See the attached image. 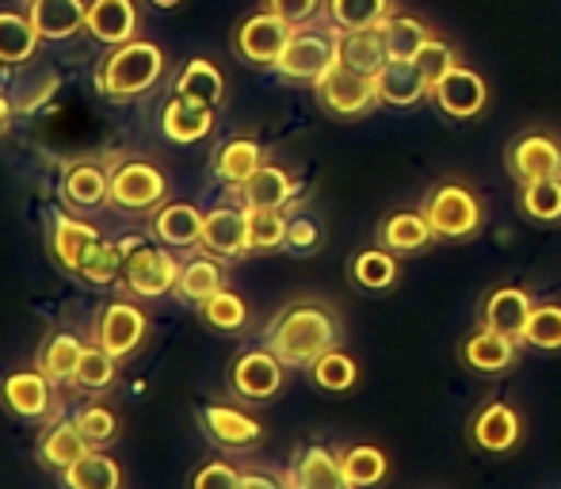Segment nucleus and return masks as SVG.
I'll return each mask as SVG.
<instances>
[{
	"label": "nucleus",
	"mask_w": 561,
	"mask_h": 489,
	"mask_svg": "<svg viewBox=\"0 0 561 489\" xmlns=\"http://www.w3.org/2000/svg\"><path fill=\"white\" fill-rule=\"evenodd\" d=\"M340 318L321 298H295L264 326L260 344L275 352L287 367H310L318 356L340 344Z\"/></svg>",
	"instance_id": "nucleus-1"
},
{
	"label": "nucleus",
	"mask_w": 561,
	"mask_h": 489,
	"mask_svg": "<svg viewBox=\"0 0 561 489\" xmlns=\"http://www.w3.org/2000/svg\"><path fill=\"white\" fill-rule=\"evenodd\" d=\"M164 69H169V54L153 38H130L123 46H107V54L96 61V73L92 84L104 100L112 104H130L141 100L164 81Z\"/></svg>",
	"instance_id": "nucleus-2"
},
{
	"label": "nucleus",
	"mask_w": 561,
	"mask_h": 489,
	"mask_svg": "<svg viewBox=\"0 0 561 489\" xmlns=\"http://www.w3.org/2000/svg\"><path fill=\"white\" fill-rule=\"evenodd\" d=\"M123 241V295L138 298V303H157V298L176 295V280H180V264L184 260L176 257L164 244H153L141 234H126Z\"/></svg>",
	"instance_id": "nucleus-3"
},
{
	"label": "nucleus",
	"mask_w": 561,
	"mask_h": 489,
	"mask_svg": "<svg viewBox=\"0 0 561 489\" xmlns=\"http://www.w3.org/2000/svg\"><path fill=\"white\" fill-rule=\"evenodd\" d=\"M421 211L428 215L436 241L447 244L473 241L481 234V226H485V203H481V195L466 180H439V184H432Z\"/></svg>",
	"instance_id": "nucleus-4"
},
{
	"label": "nucleus",
	"mask_w": 561,
	"mask_h": 489,
	"mask_svg": "<svg viewBox=\"0 0 561 489\" xmlns=\"http://www.w3.org/2000/svg\"><path fill=\"white\" fill-rule=\"evenodd\" d=\"M340 54V31L333 27H313V23H302V27L290 31L287 46H283L279 61H275V73L290 84H318L329 69L336 66Z\"/></svg>",
	"instance_id": "nucleus-5"
},
{
	"label": "nucleus",
	"mask_w": 561,
	"mask_h": 489,
	"mask_svg": "<svg viewBox=\"0 0 561 489\" xmlns=\"http://www.w3.org/2000/svg\"><path fill=\"white\" fill-rule=\"evenodd\" d=\"M169 200V177L149 157H123L112 164V211L153 215Z\"/></svg>",
	"instance_id": "nucleus-6"
},
{
	"label": "nucleus",
	"mask_w": 561,
	"mask_h": 489,
	"mask_svg": "<svg viewBox=\"0 0 561 489\" xmlns=\"http://www.w3.org/2000/svg\"><path fill=\"white\" fill-rule=\"evenodd\" d=\"M146 337H149V318L138 306V298L118 295L96 310V321H92V341H96L100 349L112 352L118 364L130 360V356H138L141 344H146Z\"/></svg>",
	"instance_id": "nucleus-7"
},
{
	"label": "nucleus",
	"mask_w": 561,
	"mask_h": 489,
	"mask_svg": "<svg viewBox=\"0 0 561 489\" xmlns=\"http://www.w3.org/2000/svg\"><path fill=\"white\" fill-rule=\"evenodd\" d=\"M313 96H318V107L325 115H333L340 123H355L367 120L378 107V92H375V77H363L347 66H336L313 84Z\"/></svg>",
	"instance_id": "nucleus-8"
},
{
	"label": "nucleus",
	"mask_w": 561,
	"mask_h": 489,
	"mask_svg": "<svg viewBox=\"0 0 561 489\" xmlns=\"http://www.w3.org/2000/svg\"><path fill=\"white\" fill-rule=\"evenodd\" d=\"M0 406L23 424H50L58 417V386L38 367L8 371L0 378Z\"/></svg>",
	"instance_id": "nucleus-9"
},
{
	"label": "nucleus",
	"mask_w": 561,
	"mask_h": 489,
	"mask_svg": "<svg viewBox=\"0 0 561 489\" xmlns=\"http://www.w3.org/2000/svg\"><path fill=\"white\" fill-rule=\"evenodd\" d=\"M290 31H295V27H290L287 20H279L275 12L260 8V12L244 15V20L237 23L229 46H233V54L244 61V66L275 69V61H279V54H283V46H287Z\"/></svg>",
	"instance_id": "nucleus-10"
},
{
	"label": "nucleus",
	"mask_w": 561,
	"mask_h": 489,
	"mask_svg": "<svg viewBox=\"0 0 561 489\" xmlns=\"http://www.w3.org/2000/svg\"><path fill=\"white\" fill-rule=\"evenodd\" d=\"M283 378H287V364L275 356L267 344H256V349H244L241 356H233L229 364V390L241 401H272L275 394L283 390Z\"/></svg>",
	"instance_id": "nucleus-11"
},
{
	"label": "nucleus",
	"mask_w": 561,
	"mask_h": 489,
	"mask_svg": "<svg viewBox=\"0 0 561 489\" xmlns=\"http://www.w3.org/2000/svg\"><path fill=\"white\" fill-rule=\"evenodd\" d=\"M504 169L516 184L561 177V141L547 130H524L504 149Z\"/></svg>",
	"instance_id": "nucleus-12"
},
{
	"label": "nucleus",
	"mask_w": 561,
	"mask_h": 489,
	"mask_svg": "<svg viewBox=\"0 0 561 489\" xmlns=\"http://www.w3.org/2000/svg\"><path fill=\"white\" fill-rule=\"evenodd\" d=\"M432 104H436L439 115L450 123H473L478 115H485V107H489V84L478 69L458 61L444 81L432 89Z\"/></svg>",
	"instance_id": "nucleus-13"
},
{
	"label": "nucleus",
	"mask_w": 561,
	"mask_h": 489,
	"mask_svg": "<svg viewBox=\"0 0 561 489\" xmlns=\"http://www.w3.org/2000/svg\"><path fill=\"white\" fill-rule=\"evenodd\" d=\"M466 436H470L473 452L496 455V459H501V455H512L519 447V440H524V421H519L516 406L493 398V401H485L478 413H473Z\"/></svg>",
	"instance_id": "nucleus-14"
},
{
	"label": "nucleus",
	"mask_w": 561,
	"mask_h": 489,
	"mask_svg": "<svg viewBox=\"0 0 561 489\" xmlns=\"http://www.w3.org/2000/svg\"><path fill=\"white\" fill-rule=\"evenodd\" d=\"M61 203L77 215H89V211L112 207V169H104L92 157H81V161H69L66 172H61Z\"/></svg>",
	"instance_id": "nucleus-15"
},
{
	"label": "nucleus",
	"mask_w": 561,
	"mask_h": 489,
	"mask_svg": "<svg viewBox=\"0 0 561 489\" xmlns=\"http://www.w3.org/2000/svg\"><path fill=\"white\" fill-rule=\"evenodd\" d=\"M199 429L222 452H252L264 440V424L237 406H199Z\"/></svg>",
	"instance_id": "nucleus-16"
},
{
	"label": "nucleus",
	"mask_w": 561,
	"mask_h": 489,
	"mask_svg": "<svg viewBox=\"0 0 561 489\" xmlns=\"http://www.w3.org/2000/svg\"><path fill=\"white\" fill-rule=\"evenodd\" d=\"M203 223H207V211H199L195 203L164 200L149 215V238L161 241L172 252H192L203 241Z\"/></svg>",
	"instance_id": "nucleus-17"
},
{
	"label": "nucleus",
	"mask_w": 561,
	"mask_h": 489,
	"mask_svg": "<svg viewBox=\"0 0 561 489\" xmlns=\"http://www.w3.org/2000/svg\"><path fill=\"white\" fill-rule=\"evenodd\" d=\"M100 241H104V234H100V226L89 223V218L69 215V211H58V215L50 218V260L61 272H69V275L81 272V264L89 260V252L96 249Z\"/></svg>",
	"instance_id": "nucleus-18"
},
{
	"label": "nucleus",
	"mask_w": 561,
	"mask_h": 489,
	"mask_svg": "<svg viewBox=\"0 0 561 489\" xmlns=\"http://www.w3.org/2000/svg\"><path fill=\"white\" fill-rule=\"evenodd\" d=\"M203 252L210 257L241 260L249 257V207L241 203H218V207L207 211V223H203Z\"/></svg>",
	"instance_id": "nucleus-19"
},
{
	"label": "nucleus",
	"mask_w": 561,
	"mask_h": 489,
	"mask_svg": "<svg viewBox=\"0 0 561 489\" xmlns=\"http://www.w3.org/2000/svg\"><path fill=\"white\" fill-rule=\"evenodd\" d=\"M215 120H218V107L172 92L161 107V134L172 146H199V141H207L215 134Z\"/></svg>",
	"instance_id": "nucleus-20"
},
{
	"label": "nucleus",
	"mask_w": 561,
	"mask_h": 489,
	"mask_svg": "<svg viewBox=\"0 0 561 489\" xmlns=\"http://www.w3.org/2000/svg\"><path fill=\"white\" fill-rule=\"evenodd\" d=\"M298 192H302V184H298L295 172L283 169V164L264 161L241 187H237L233 200L249 211H260V207L264 211H287L290 203L298 200Z\"/></svg>",
	"instance_id": "nucleus-21"
},
{
	"label": "nucleus",
	"mask_w": 561,
	"mask_h": 489,
	"mask_svg": "<svg viewBox=\"0 0 561 489\" xmlns=\"http://www.w3.org/2000/svg\"><path fill=\"white\" fill-rule=\"evenodd\" d=\"M141 12L138 0H89V15H84V35L100 46H123L138 38Z\"/></svg>",
	"instance_id": "nucleus-22"
},
{
	"label": "nucleus",
	"mask_w": 561,
	"mask_h": 489,
	"mask_svg": "<svg viewBox=\"0 0 561 489\" xmlns=\"http://www.w3.org/2000/svg\"><path fill=\"white\" fill-rule=\"evenodd\" d=\"M375 244L398 252V257H416V252L436 244V230H432L428 215L421 207H398L378 223Z\"/></svg>",
	"instance_id": "nucleus-23"
},
{
	"label": "nucleus",
	"mask_w": 561,
	"mask_h": 489,
	"mask_svg": "<svg viewBox=\"0 0 561 489\" xmlns=\"http://www.w3.org/2000/svg\"><path fill=\"white\" fill-rule=\"evenodd\" d=\"M458 360H462V367L478 371V375H504V371L516 367L519 341H512V337L496 333L489 326H478L458 344Z\"/></svg>",
	"instance_id": "nucleus-24"
},
{
	"label": "nucleus",
	"mask_w": 561,
	"mask_h": 489,
	"mask_svg": "<svg viewBox=\"0 0 561 489\" xmlns=\"http://www.w3.org/2000/svg\"><path fill=\"white\" fill-rule=\"evenodd\" d=\"M89 452H92L89 436L77 429L73 417H54L35 444L38 463H43L46 470H54V475H66V470L73 467L77 459H84Z\"/></svg>",
	"instance_id": "nucleus-25"
},
{
	"label": "nucleus",
	"mask_w": 561,
	"mask_h": 489,
	"mask_svg": "<svg viewBox=\"0 0 561 489\" xmlns=\"http://www.w3.org/2000/svg\"><path fill=\"white\" fill-rule=\"evenodd\" d=\"M287 489H352L344 478L340 452L325 444H306L287 470Z\"/></svg>",
	"instance_id": "nucleus-26"
},
{
	"label": "nucleus",
	"mask_w": 561,
	"mask_h": 489,
	"mask_svg": "<svg viewBox=\"0 0 561 489\" xmlns=\"http://www.w3.org/2000/svg\"><path fill=\"white\" fill-rule=\"evenodd\" d=\"M535 310V298L527 295L524 287H516V283H504V287H493L485 295V303H481V326L496 329V333L512 337V341H519L527 329V318H531Z\"/></svg>",
	"instance_id": "nucleus-27"
},
{
	"label": "nucleus",
	"mask_w": 561,
	"mask_h": 489,
	"mask_svg": "<svg viewBox=\"0 0 561 489\" xmlns=\"http://www.w3.org/2000/svg\"><path fill=\"white\" fill-rule=\"evenodd\" d=\"M27 15L43 43H69L84 31L89 0H31Z\"/></svg>",
	"instance_id": "nucleus-28"
},
{
	"label": "nucleus",
	"mask_w": 561,
	"mask_h": 489,
	"mask_svg": "<svg viewBox=\"0 0 561 489\" xmlns=\"http://www.w3.org/2000/svg\"><path fill=\"white\" fill-rule=\"evenodd\" d=\"M378 104L393 107V112H409V107L432 100V84L424 81V73L413 61H386L382 73L375 77Z\"/></svg>",
	"instance_id": "nucleus-29"
},
{
	"label": "nucleus",
	"mask_w": 561,
	"mask_h": 489,
	"mask_svg": "<svg viewBox=\"0 0 561 489\" xmlns=\"http://www.w3.org/2000/svg\"><path fill=\"white\" fill-rule=\"evenodd\" d=\"M260 164H264V146L252 134H233V138L218 141L215 153H210V172L222 180L229 192H237Z\"/></svg>",
	"instance_id": "nucleus-30"
},
{
	"label": "nucleus",
	"mask_w": 561,
	"mask_h": 489,
	"mask_svg": "<svg viewBox=\"0 0 561 489\" xmlns=\"http://www.w3.org/2000/svg\"><path fill=\"white\" fill-rule=\"evenodd\" d=\"M226 287V260L222 257H210V252H195L180 264V280H176V298L187 306L199 310L210 295Z\"/></svg>",
	"instance_id": "nucleus-31"
},
{
	"label": "nucleus",
	"mask_w": 561,
	"mask_h": 489,
	"mask_svg": "<svg viewBox=\"0 0 561 489\" xmlns=\"http://www.w3.org/2000/svg\"><path fill=\"white\" fill-rule=\"evenodd\" d=\"M347 275H352L355 287L367 291V295H386V291H393V287H398V280H401L398 252L382 249V244H367V249H359L352 257Z\"/></svg>",
	"instance_id": "nucleus-32"
},
{
	"label": "nucleus",
	"mask_w": 561,
	"mask_h": 489,
	"mask_svg": "<svg viewBox=\"0 0 561 489\" xmlns=\"http://www.w3.org/2000/svg\"><path fill=\"white\" fill-rule=\"evenodd\" d=\"M340 66L355 69L363 77H378L382 66L390 61V50H386V35L382 23L378 27H363V31H340Z\"/></svg>",
	"instance_id": "nucleus-33"
},
{
	"label": "nucleus",
	"mask_w": 561,
	"mask_h": 489,
	"mask_svg": "<svg viewBox=\"0 0 561 489\" xmlns=\"http://www.w3.org/2000/svg\"><path fill=\"white\" fill-rule=\"evenodd\" d=\"M84 356V341L77 333H50L43 344H38L35 367L50 378L54 386H73V375L81 367Z\"/></svg>",
	"instance_id": "nucleus-34"
},
{
	"label": "nucleus",
	"mask_w": 561,
	"mask_h": 489,
	"mask_svg": "<svg viewBox=\"0 0 561 489\" xmlns=\"http://www.w3.org/2000/svg\"><path fill=\"white\" fill-rule=\"evenodd\" d=\"M38 31L31 27V15L27 8L15 12V8H0V66L15 69V66H27L38 50Z\"/></svg>",
	"instance_id": "nucleus-35"
},
{
	"label": "nucleus",
	"mask_w": 561,
	"mask_h": 489,
	"mask_svg": "<svg viewBox=\"0 0 561 489\" xmlns=\"http://www.w3.org/2000/svg\"><path fill=\"white\" fill-rule=\"evenodd\" d=\"M172 92L199 100V104L222 107L226 104V73L210 58H187L176 77V84H172Z\"/></svg>",
	"instance_id": "nucleus-36"
},
{
	"label": "nucleus",
	"mask_w": 561,
	"mask_h": 489,
	"mask_svg": "<svg viewBox=\"0 0 561 489\" xmlns=\"http://www.w3.org/2000/svg\"><path fill=\"white\" fill-rule=\"evenodd\" d=\"M344 463V478L352 489H378L390 478V455L375 444H352L340 452Z\"/></svg>",
	"instance_id": "nucleus-37"
},
{
	"label": "nucleus",
	"mask_w": 561,
	"mask_h": 489,
	"mask_svg": "<svg viewBox=\"0 0 561 489\" xmlns=\"http://www.w3.org/2000/svg\"><path fill=\"white\" fill-rule=\"evenodd\" d=\"M66 489H123V467H118L115 455L92 447L84 459H77L73 467L61 475Z\"/></svg>",
	"instance_id": "nucleus-38"
},
{
	"label": "nucleus",
	"mask_w": 561,
	"mask_h": 489,
	"mask_svg": "<svg viewBox=\"0 0 561 489\" xmlns=\"http://www.w3.org/2000/svg\"><path fill=\"white\" fill-rule=\"evenodd\" d=\"M382 35H386V50H390V61H413L416 50L432 38V27L421 20V15L409 12H390L382 20Z\"/></svg>",
	"instance_id": "nucleus-39"
},
{
	"label": "nucleus",
	"mask_w": 561,
	"mask_h": 489,
	"mask_svg": "<svg viewBox=\"0 0 561 489\" xmlns=\"http://www.w3.org/2000/svg\"><path fill=\"white\" fill-rule=\"evenodd\" d=\"M310 378L313 386H318L321 394H352L355 386H359V364H355V356H347L344 349H329L325 356H318L310 367Z\"/></svg>",
	"instance_id": "nucleus-40"
},
{
	"label": "nucleus",
	"mask_w": 561,
	"mask_h": 489,
	"mask_svg": "<svg viewBox=\"0 0 561 489\" xmlns=\"http://www.w3.org/2000/svg\"><path fill=\"white\" fill-rule=\"evenodd\" d=\"M118 378V360L107 349H100L96 341L84 344L81 367L73 375V390L77 394H107Z\"/></svg>",
	"instance_id": "nucleus-41"
},
{
	"label": "nucleus",
	"mask_w": 561,
	"mask_h": 489,
	"mask_svg": "<svg viewBox=\"0 0 561 489\" xmlns=\"http://www.w3.org/2000/svg\"><path fill=\"white\" fill-rule=\"evenodd\" d=\"M393 12V0H325V15L336 31L378 27Z\"/></svg>",
	"instance_id": "nucleus-42"
},
{
	"label": "nucleus",
	"mask_w": 561,
	"mask_h": 489,
	"mask_svg": "<svg viewBox=\"0 0 561 489\" xmlns=\"http://www.w3.org/2000/svg\"><path fill=\"white\" fill-rule=\"evenodd\" d=\"M199 321L207 329H215V333H241L244 326H249V303H244V295H237V291L222 287L218 295H210L207 303L199 306Z\"/></svg>",
	"instance_id": "nucleus-43"
},
{
	"label": "nucleus",
	"mask_w": 561,
	"mask_h": 489,
	"mask_svg": "<svg viewBox=\"0 0 561 489\" xmlns=\"http://www.w3.org/2000/svg\"><path fill=\"white\" fill-rule=\"evenodd\" d=\"M519 211H524L531 223H561V177L531 180V184H519Z\"/></svg>",
	"instance_id": "nucleus-44"
},
{
	"label": "nucleus",
	"mask_w": 561,
	"mask_h": 489,
	"mask_svg": "<svg viewBox=\"0 0 561 489\" xmlns=\"http://www.w3.org/2000/svg\"><path fill=\"white\" fill-rule=\"evenodd\" d=\"M73 280L89 283V287H115V283L123 280V241H112V238L100 241Z\"/></svg>",
	"instance_id": "nucleus-45"
},
{
	"label": "nucleus",
	"mask_w": 561,
	"mask_h": 489,
	"mask_svg": "<svg viewBox=\"0 0 561 489\" xmlns=\"http://www.w3.org/2000/svg\"><path fill=\"white\" fill-rule=\"evenodd\" d=\"M519 344L535 352H561V303H535Z\"/></svg>",
	"instance_id": "nucleus-46"
},
{
	"label": "nucleus",
	"mask_w": 561,
	"mask_h": 489,
	"mask_svg": "<svg viewBox=\"0 0 561 489\" xmlns=\"http://www.w3.org/2000/svg\"><path fill=\"white\" fill-rule=\"evenodd\" d=\"M287 211H249V252L287 249Z\"/></svg>",
	"instance_id": "nucleus-47"
},
{
	"label": "nucleus",
	"mask_w": 561,
	"mask_h": 489,
	"mask_svg": "<svg viewBox=\"0 0 561 489\" xmlns=\"http://www.w3.org/2000/svg\"><path fill=\"white\" fill-rule=\"evenodd\" d=\"M73 421H77V429H81L84 436H89L92 447L115 444V436H118V417H115V409L107 406V401L92 398V401H84V406H77L73 409Z\"/></svg>",
	"instance_id": "nucleus-48"
},
{
	"label": "nucleus",
	"mask_w": 561,
	"mask_h": 489,
	"mask_svg": "<svg viewBox=\"0 0 561 489\" xmlns=\"http://www.w3.org/2000/svg\"><path fill=\"white\" fill-rule=\"evenodd\" d=\"M413 66L421 69V73H424V81H428L432 89H436V84L444 81V77L450 73V69L458 66V50H455V46L447 43V38L432 35L428 43H424L421 50H416Z\"/></svg>",
	"instance_id": "nucleus-49"
},
{
	"label": "nucleus",
	"mask_w": 561,
	"mask_h": 489,
	"mask_svg": "<svg viewBox=\"0 0 561 489\" xmlns=\"http://www.w3.org/2000/svg\"><path fill=\"white\" fill-rule=\"evenodd\" d=\"M321 244H325V226H321L318 218L306 215V211L290 215V223H287V249L290 252H298V257H310V252H318Z\"/></svg>",
	"instance_id": "nucleus-50"
},
{
	"label": "nucleus",
	"mask_w": 561,
	"mask_h": 489,
	"mask_svg": "<svg viewBox=\"0 0 561 489\" xmlns=\"http://www.w3.org/2000/svg\"><path fill=\"white\" fill-rule=\"evenodd\" d=\"M241 478H244V470H237L233 463H226V459H215L195 470L192 489H241Z\"/></svg>",
	"instance_id": "nucleus-51"
},
{
	"label": "nucleus",
	"mask_w": 561,
	"mask_h": 489,
	"mask_svg": "<svg viewBox=\"0 0 561 489\" xmlns=\"http://www.w3.org/2000/svg\"><path fill=\"white\" fill-rule=\"evenodd\" d=\"M264 8L287 20L290 27H302V23H313L325 12V0H264Z\"/></svg>",
	"instance_id": "nucleus-52"
},
{
	"label": "nucleus",
	"mask_w": 561,
	"mask_h": 489,
	"mask_svg": "<svg viewBox=\"0 0 561 489\" xmlns=\"http://www.w3.org/2000/svg\"><path fill=\"white\" fill-rule=\"evenodd\" d=\"M241 489H287V478H275V475H264V470H244L241 478Z\"/></svg>",
	"instance_id": "nucleus-53"
},
{
	"label": "nucleus",
	"mask_w": 561,
	"mask_h": 489,
	"mask_svg": "<svg viewBox=\"0 0 561 489\" xmlns=\"http://www.w3.org/2000/svg\"><path fill=\"white\" fill-rule=\"evenodd\" d=\"M12 112H15V104L4 96V92H0V134L8 130V123H12Z\"/></svg>",
	"instance_id": "nucleus-54"
},
{
	"label": "nucleus",
	"mask_w": 561,
	"mask_h": 489,
	"mask_svg": "<svg viewBox=\"0 0 561 489\" xmlns=\"http://www.w3.org/2000/svg\"><path fill=\"white\" fill-rule=\"evenodd\" d=\"M149 8H157V12H172V8H180L184 0H146Z\"/></svg>",
	"instance_id": "nucleus-55"
},
{
	"label": "nucleus",
	"mask_w": 561,
	"mask_h": 489,
	"mask_svg": "<svg viewBox=\"0 0 561 489\" xmlns=\"http://www.w3.org/2000/svg\"><path fill=\"white\" fill-rule=\"evenodd\" d=\"M20 4H31V0H20Z\"/></svg>",
	"instance_id": "nucleus-56"
}]
</instances>
